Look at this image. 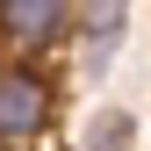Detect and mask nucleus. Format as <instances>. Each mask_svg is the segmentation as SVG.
Listing matches in <instances>:
<instances>
[{"label":"nucleus","mask_w":151,"mask_h":151,"mask_svg":"<svg viewBox=\"0 0 151 151\" xmlns=\"http://www.w3.org/2000/svg\"><path fill=\"white\" fill-rule=\"evenodd\" d=\"M50 129V79L29 65H0V151H29Z\"/></svg>","instance_id":"1"},{"label":"nucleus","mask_w":151,"mask_h":151,"mask_svg":"<svg viewBox=\"0 0 151 151\" xmlns=\"http://www.w3.org/2000/svg\"><path fill=\"white\" fill-rule=\"evenodd\" d=\"M65 22H72V0H0V36H7L14 50L58 43Z\"/></svg>","instance_id":"2"},{"label":"nucleus","mask_w":151,"mask_h":151,"mask_svg":"<svg viewBox=\"0 0 151 151\" xmlns=\"http://www.w3.org/2000/svg\"><path fill=\"white\" fill-rule=\"evenodd\" d=\"M129 29V0H79V43H86V72H101L108 58H115Z\"/></svg>","instance_id":"3"},{"label":"nucleus","mask_w":151,"mask_h":151,"mask_svg":"<svg viewBox=\"0 0 151 151\" xmlns=\"http://www.w3.org/2000/svg\"><path fill=\"white\" fill-rule=\"evenodd\" d=\"M129 137H137V115H129V108H101V115L79 129V151H129Z\"/></svg>","instance_id":"4"}]
</instances>
